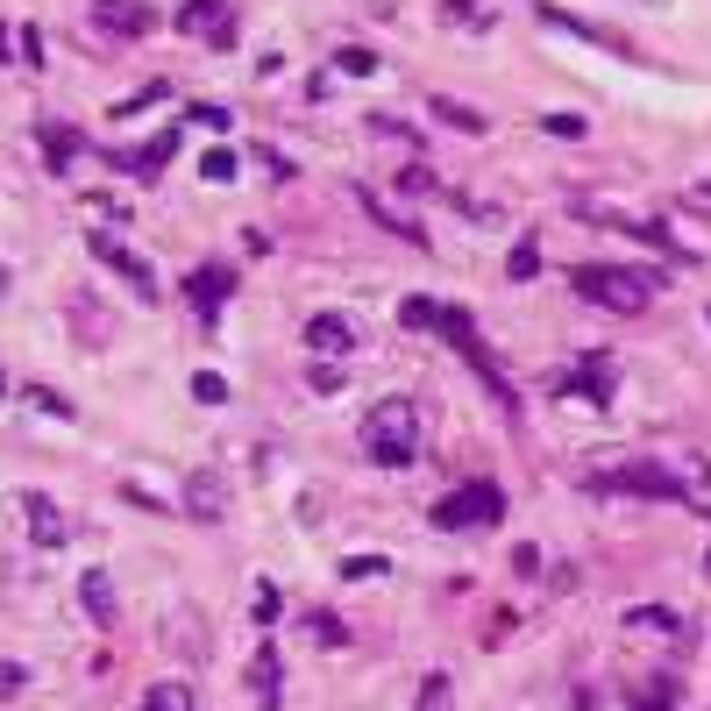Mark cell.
I'll list each match as a JSON object with an SVG mask.
<instances>
[{
    "label": "cell",
    "mask_w": 711,
    "mask_h": 711,
    "mask_svg": "<svg viewBox=\"0 0 711 711\" xmlns=\"http://www.w3.org/2000/svg\"><path fill=\"white\" fill-rule=\"evenodd\" d=\"M399 321H406V327H427V335H442L456 356H470L477 370H484V385H491V399L512 413V391H506V377L491 370V356H484V342H477L470 313H456V307H434V299H406V307H399Z\"/></svg>",
    "instance_id": "1"
},
{
    "label": "cell",
    "mask_w": 711,
    "mask_h": 711,
    "mask_svg": "<svg viewBox=\"0 0 711 711\" xmlns=\"http://www.w3.org/2000/svg\"><path fill=\"white\" fill-rule=\"evenodd\" d=\"M363 456L385 463V470H406V463L420 456V413H413V399H377L370 413H363Z\"/></svg>",
    "instance_id": "2"
},
{
    "label": "cell",
    "mask_w": 711,
    "mask_h": 711,
    "mask_svg": "<svg viewBox=\"0 0 711 711\" xmlns=\"http://www.w3.org/2000/svg\"><path fill=\"white\" fill-rule=\"evenodd\" d=\"M569 285L604 313H641L647 299H655V270H619V264H577Z\"/></svg>",
    "instance_id": "3"
},
{
    "label": "cell",
    "mask_w": 711,
    "mask_h": 711,
    "mask_svg": "<svg viewBox=\"0 0 711 711\" xmlns=\"http://www.w3.org/2000/svg\"><path fill=\"white\" fill-rule=\"evenodd\" d=\"M498 520H506V491H498L491 477L456 484V491L434 506V526H442V534H470V526H498Z\"/></svg>",
    "instance_id": "4"
},
{
    "label": "cell",
    "mask_w": 711,
    "mask_h": 711,
    "mask_svg": "<svg viewBox=\"0 0 711 711\" xmlns=\"http://www.w3.org/2000/svg\"><path fill=\"white\" fill-rule=\"evenodd\" d=\"M591 491H641V498H684V484L655 463H626V470H598Z\"/></svg>",
    "instance_id": "5"
},
{
    "label": "cell",
    "mask_w": 711,
    "mask_h": 711,
    "mask_svg": "<svg viewBox=\"0 0 711 711\" xmlns=\"http://www.w3.org/2000/svg\"><path fill=\"white\" fill-rule=\"evenodd\" d=\"M229 292H235V270L229 264H200L186 278V299H192V313H200V321H214V313L229 307Z\"/></svg>",
    "instance_id": "6"
},
{
    "label": "cell",
    "mask_w": 711,
    "mask_h": 711,
    "mask_svg": "<svg viewBox=\"0 0 711 711\" xmlns=\"http://www.w3.org/2000/svg\"><path fill=\"white\" fill-rule=\"evenodd\" d=\"M178 506H186V520H221V512H229V477L221 470H192L186 491H178Z\"/></svg>",
    "instance_id": "7"
},
{
    "label": "cell",
    "mask_w": 711,
    "mask_h": 711,
    "mask_svg": "<svg viewBox=\"0 0 711 711\" xmlns=\"http://www.w3.org/2000/svg\"><path fill=\"white\" fill-rule=\"evenodd\" d=\"M178 29H186V36H207V43H229L235 36V8L229 0H186V8H178Z\"/></svg>",
    "instance_id": "8"
},
{
    "label": "cell",
    "mask_w": 711,
    "mask_h": 711,
    "mask_svg": "<svg viewBox=\"0 0 711 711\" xmlns=\"http://www.w3.org/2000/svg\"><path fill=\"white\" fill-rule=\"evenodd\" d=\"M22 520H29V541H36V548H65L71 541V520L43 491H22Z\"/></svg>",
    "instance_id": "9"
},
{
    "label": "cell",
    "mask_w": 711,
    "mask_h": 711,
    "mask_svg": "<svg viewBox=\"0 0 711 711\" xmlns=\"http://www.w3.org/2000/svg\"><path fill=\"white\" fill-rule=\"evenodd\" d=\"M93 256H100V264H114L121 278L135 285V299H157V270H149V264H143V256H135V249H121L114 235H100V229H93Z\"/></svg>",
    "instance_id": "10"
},
{
    "label": "cell",
    "mask_w": 711,
    "mask_h": 711,
    "mask_svg": "<svg viewBox=\"0 0 711 711\" xmlns=\"http://www.w3.org/2000/svg\"><path fill=\"white\" fill-rule=\"evenodd\" d=\"M356 321H349V313H313V321H307V349L313 356H349L356 349Z\"/></svg>",
    "instance_id": "11"
},
{
    "label": "cell",
    "mask_w": 711,
    "mask_h": 711,
    "mask_svg": "<svg viewBox=\"0 0 711 711\" xmlns=\"http://www.w3.org/2000/svg\"><path fill=\"white\" fill-rule=\"evenodd\" d=\"M93 22L108 29V36H149V29H157V14H149V8H135V0H100V8H93Z\"/></svg>",
    "instance_id": "12"
},
{
    "label": "cell",
    "mask_w": 711,
    "mask_h": 711,
    "mask_svg": "<svg viewBox=\"0 0 711 711\" xmlns=\"http://www.w3.org/2000/svg\"><path fill=\"white\" fill-rule=\"evenodd\" d=\"M278 676H285V669H278V647L264 641V647H256V655H249V690H256V704H264V711H278V704H285Z\"/></svg>",
    "instance_id": "13"
},
{
    "label": "cell",
    "mask_w": 711,
    "mask_h": 711,
    "mask_svg": "<svg viewBox=\"0 0 711 711\" xmlns=\"http://www.w3.org/2000/svg\"><path fill=\"white\" fill-rule=\"evenodd\" d=\"M171 157H178V129L171 135H149L143 149H129V157H114V164H121V171H135V178H157V164H171Z\"/></svg>",
    "instance_id": "14"
},
{
    "label": "cell",
    "mask_w": 711,
    "mask_h": 711,
    "mask_svg": "<svg viewBox=\"0 0 711 711\" xmlns=\"http://www.w3.org/2000/svg\"><path fill=\"white\" fill-rule=\"evenodd\" d=\"M79 604H86L93 626H114V584H108V569H86V577H79Z\"/></svg>",
    "instance_id": "15"
},
{
    "label": "cell",
    "mask_w": 711,
    "mask_h": 711,
    "mask_svg": "<svg viewBox=\"0 0 711 711\" xmlns=\"http://www.w3.org/2000/svg\"><path fill=\"white\" fill-rule=\"evenodd\" d=\"M676 704H684V684H676V676H647L626 698V711H676Z\"/></svg>",
    "instance_id": "16"
},
{
    "label": "cell",
    "mask_w": 711,
    "mask_h": 711,
    "mask_svg": "<svg viewBox=\"0 0 711 711\" xmlns=\"http://www.w3.org/2000/svg\"><path fill=\"white\" fill-rule=\"evenodd\" d=\"M79 129H57V121H43V157H51V171H71V157H79Z\"/></svg>",
    "instance_id": "17"
},
{
    "label": "cell",
    "mask_w": 711,
    "mask_h": 711,
    "mask_svg": "<svg viewBox=\"0 0 711 711\" xmlns=\"http://www.w3.org/2000/svg\"><path fill=\"white\" fill-rule=\"evenodd\" d=\"M135 711H200V698H192V684H149V698Z\"/></svg>",
    "instance_id": "18"
},
{
    "label": "cell",
    "mask_w": 711,
    "mask_h": 711,
    "mask_svg": "<svg viewBox=\"0 0 711 711\" xmlns=\"http://www.w3.org/2000/svg\"><path fill=\"white\" fill-rule=\"evenodd\" d=\"M626 626L633 633H676V612H669V604H633Z\"/></svg>",
    "instance_id": "19"
},
{
    "label": "cell",
    "mask_w": 711,
    "mask_h": 711,
    "mask_svg": "<svg viewBox=\"0 0 711 711\" xmlns=\"http://www.w3.org/2000/svg\"><path fill=\"white\" fill-rule=\"evenodd\" d=\"M413 711H456V690H448V676H420V704Z\"/></svg>",
    "instance_id": "20"
},
{
    "label": "cell",
    "mask_w": 711,
    "mask_h": 711,
    "mask_svg": "<svg viewBox=\"0 0 711 711\" xmlns=\"http://www.w3.org/2000/svg\"><path fill=\"white\" fill-rule=\"evenodd\" d=\"M307 633H313V641H321V647H342V641H349L335 612H307Z\"/></svg>",
    "instance_id": "21"
},
{
    "label": "cell",
    "mask_w": 711,
    "mask_h": 711,
    "mask_svg": "<svg viewBox=\"0 0 711 711\" xmlns=\"http://www.w3.org/2000/svg\"><path fill=\"white\" fill-rule=\"evenodd\" d=\"M434 114H442L448 129H470V135L484 129V114H477V108H463V100H434Z\"/></svg>",
    "instance_id": "22"
},
{
    "label": "cell",
    "mask_w": 711,
    "mask_h": 711,
    "mask_svg": "<svg viewBox=\"0 0 711 711\" xmlns=\"http://www.w3.org/2000/svg\"><path fill=\"white\" fill-rule=\"evenodd\" d=\"M534 270H541V249H534V242H520V249L506 256V278H520V285H526Z\"/></svg>",
    "instance_id": "23"
},
{
    "label": "cell",
    "mask_w": 711,
    "mask_h": 711,
    "mask_svg": "<svg viewBox=\"0 0 711 711\" xmlns=\"http://www.w3.org/2000/svg\"><path fill=\"white\" fill-rule=\"evenodd\" d=\"M192 399H200V406H221V399H229V385H221L214 370H200V377H192Z\"/></svg>",
    "instance_id": "24"
},
{
    "label": "cell",
    "mask_w": 711,
    "mask_h": 711,
    "mask_svg": "<svg viewBox=\"0 0 711 711\" xmlns=\"http://www.w3.org/2000/svg\"><path fill=\"white\" fill-rule=\"evenodd\" d=\"M29 406H36V413H51V420H71V399H57V391H29Z\"/></svg>",
    "instance_id": "25"
},
{
    "label": "cell",
    "mask_w": 711,
    "mask_h": 711,
    "mask_svg": "<svg viewBox=\"0 0 711 711\" xmlns=\"http://www.w3.org/2000/svg\"><path fill=\"white\" fill-rule=\"evenodd\" d=\"M14 690H29V669L22 662H0V698H14Z\"/></svg>",
    "instance_id": "26"
},
{
    "label": "cell",
    "mask_w": 711,
    "mask_h": 711,
    "mask_svg": "<svg viewBox=\"0 0 711 711\" xmlns=\"http://www.w3.org/2000/svg\"><path fill=\"white\" fill-rule=\"evenodd\" d=\"M541 129L548 135H584V114H541Z\"/></svg>",
    "instance_id": "27"
},
{
    "label": "cell",
    "mask_w": 711,
    "mask_h": 711,
    "mask_svg": "<svg viewBox=\"0 0 711 711\" xmlns=\"http://www.w3.org/2000/svg\"><path fill=\"white\" fill-rule=\"evenodd\" d=\"M342 577H385V555H349V569Z\"/></svg>",
    "instance_id": "28"
},
{
    "label": "cell",
    "mask_w": 711,
    "mask_h": 711,
    "mask_svg": "<svg viewBox=\"0 0 711 711\" xmlns=\"http://www.w3.org/2000/svg\"><path fill=\"white\" fill-rule=\"evenodd\" d=\"M200 171H207V178H235V157H229V149H207Z\"/></svg>",
    "instance_id": "29"
},
{
    "label": "cell",
    "mask_w": 711,
    "mask_h": 711,
    "mask_svg": "<svg viewBox=\"0 0 711 711\" xmlns=\"http://www.w3.org/2000/svg\"><path fill=\"white\" fill-rule=\"evenodd\" d=\"M0 65H8V29H0Z\"/></svg>",
    "instance_id": "30"
},
{
    "label": "cell",
    "mask_w": 711,
    "mask_h": 711,
    "mask_svg": "<svg viewBox=\"0 0 711 711\" xmlns=\"http://www.w3.org/2000/svg\"><path fill=\"white\" fill-rule=\"evenodd\" d=\"M0 299H8V270H0Z\"/></svg>",
    "instance_id": "31"
},
{
    "label": "cell",
    "mask_w": 711,
    "mask_h": 711,
    "mask_svg": "<svg viewBox=\"0 0 711 711\" xmlns=\"http://www.w3.org/2000/svg\"><path fill=\"white\" fill-rule=\"evenodd\" d=\"M704 526H711V512H704ZM704 569H711V555H704Z\"/></svg>",
    "instance_id": "32"
},
{
    "label": "cell",
    "mask_w": 711,
    "mask_h": 711,
    "mask_svg": "<svg viewBox=\"0 0 711 711\" xmlns=\"http://www.w3.org/2000/svg\"><path fill=\"white\" fill-rule=\"evenodd\" d=\"M0 399H8V377H0Z\"/></svg>",
    "instance_id": "33"
}]
</instances>
